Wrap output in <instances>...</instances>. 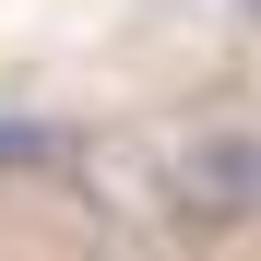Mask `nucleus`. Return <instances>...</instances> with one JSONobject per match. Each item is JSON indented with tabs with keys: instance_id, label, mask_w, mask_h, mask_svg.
Here are the masks:
<instances>
[{
	"instance_id": "f257e3e1",
	"label": "nucleus",
	"mask_w": 261,
	"mask_h": 261,
	"mask_svg": "<svg viewBox=\"0 0 261 261\" xmlns=\"http://www.w3.org/2000/svg\"><path fill=\"white\" fill-rule=\"evenodd\" d=\"M178 190H190L202 214H249V202H261V143H249V130H214V143H190Z\"/></svg>"
},
{
	"instance_id": "f03ea898",
	"label": "nucleus",
	"mask_w": 261,
	"mask_h": 261,
	"mask_svg": "<svg viewBox=\"0 0 261 261\" xmlns=\"http://www.w3.org/2000/svg\"><path fill=\"white\" fill-rule=\"evenodd\" d=\"M24 154H48V130H24V119H0V166H24Z\"/></svg>"
},
{
	"instance_id": "7ed1b4c3",
	"label": "nucleus",
	"mask_w": 261,
	"mask_h": 261,
	"mask_svg": "<svg viewBox=\"0 0 261 261\" xmlns=\"http://www.w3.org/2000/svg\"><path fill=\"white\" fill-rule=\"evenodd\" d=\"M249 24H261V0H249Z\"/></svg>"
}]
</instances>
